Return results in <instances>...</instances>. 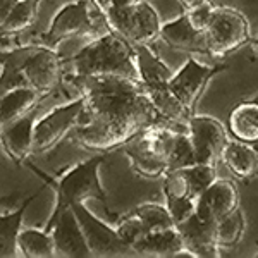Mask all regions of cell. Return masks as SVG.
Masks as SVG:
<instances>
[{
	"instance_id": "603a6c76",
	"label": "cell",
	"mask_w": 258,
	"mask_h": 258,
	"mask_svg": "<svg viewBox=\"0 0 258 258\" xmlns=\"http://www.w3.org/2000/svg\"><path fill=\"white\" fill-rule=\"evenodd\" d=\"M229 133L234 140L253 145L258 143V102L243 100L229 114Z\"/></svg>"
},
{
	"instance_id": "1f68e13d",
	"label": "cell",
	"mask_w": 258,
	"mask_h": 258,
	"mask_svg": "<svg viewBox=\"0 0 258 258\" xmlns=\"http://www.w3.org/2000/svg\"><path fill=\"white\" fill-rule=\"evenodd\" d=\"M182 170H184L186 179H188V182H189L191 193H193L195 198H198L200 195L217 179L215 164H200V162H197V164L189 165V167H186Z\"/></svg>"
},
{
	"instance_id": "e575fe53",
	"label": "cell",
	"mask_w": 258,
	"mask_h": 258,
	"mask_svg": "<svg viewBox=\"0 0 258 258\" xmlns=\"http://www.w3.org/2000/svg\"><path fill=\"white\" fill-rule=\"evenodd\" d=\"M93 2L103 14H109L112 11H119L127 6H133V4L140 2V0H93Z\"/></svg>"
},
{
	"instance_id": "ffe728a7",
	"label": "cell",
	"mask_w": 258,
	"mask_h": 258,
	"mask_svg": "<svg viewBox=\"0 0 258 258\" xmlns=\"http://www.w3.org/2000/svg\"><path fill=\"white\" fill-rule=\"evenodd\" d=\"M141 88L147 93L150 103L153 105V109L162 120H167L172 124H188L191 115H195L186 109L184 103L170 90L169 83L157 86H141Z\"/></svg>"
},
{
	"instance_id": "484cf974",
	"label": "cell",
	"mask_w": 258,
	"mask_h": 258,
	"mask_svg": "<svg viewBox=\"0 0 258 258\" xmlns=\"http://www.w3.org/2000/svg\"><path fill=\"white\" fill-rule=\"evenodd\" d=\"M36 195L28 200L24 205H21L16 212H9V214L0 215V258H9L18 255V236L21 232V222H23L24 210L30 203L35 200Z\"/></svg>"
},
{
	"instance_id": "3957f363",
	"label": "cell",
	"mask_w": 258,
	"mask_h": 258,
	"mask_svg": "<svg viewBox=\"0 0 258 258\" xmlns=\"http://www.w3.org/2000/svg\"><path fill=\"white\" fill-rule=\"evenodd\" d=\"M186 129L188 124H172L159 119L136 133L120 148L131 160V167L136 174L148 179H157L167 172L169 153L174 140L179 131Z\"/></svg>"
},
{
	"instance_id": "30bf717a",
	"label": "cell",
	"mask_w": 258,
	"mask_h": 258,
	"mask_svg": "<svg viewBox=\"0 0 258 258\" xmlns=\"http://www.w3.org/2000/svg\"><path fill=\"white\" fill-rule=\"evenodd\" d=\"M23 74L31 88L48 95L62 86L64 81V62L55 48L36 45L23 64Z\"/></svg>"
},
{
	"instance_id": "d4e9b609",
	"label": "cell",
	"mask_w": 258,
	"mask_h": 258,
	"mask_svg": "<svg viewBox=\"0 0 258 258\" xmlns=\"http://www.w3.org/2000/svg\"><path fill=\"white\" fill-rule=\"evenodd\" d=\"M36 45H30L26 48H18L14 52L0 53V62L4 64L2 76H0V98L7 91L18 88V86L28 85L26 78L23 74V64L30 57V53L35 50Z\"/></svg>"
},
{
	"instance_id": "277c9868",
	"label": "cell",
	"mask_w": 258,
	"mask_h": 258,
	"mask_svg": "<svg viewBox=\"0 0 258 258\" xmlns=\"http://www.w3.org/2000/svg\"><path fill=\"white\" fill-rule=\"evenodd\" d=\"M109 31L112 30L105 14L95 6L93 0H74L55 14L48 31L45 33L43 45L53 48L73 38L95 40Z\"/></svg>"
},
{
	"instance_id": "cb8c5ba5",
	"label": "cell",
	"mask_w": 258,
	"mask_h": 258,
	"mask_svg": "<svg viewBox=\"0 0 258 258\" xmlns=\"http://www.w3.org/2000/svg\"><path fill=\"white\" fill-rule=\"evenodd\" d=\"M135 52L141 86L167 85L174 73L162 62L152 45H138L135 47Z\"/></svg>"
},
{
	"instance_id": "74e56055",
	"label": "cell",
	"mask_w": 258,
	"mask_h": 258,
	"mask_svg": "<svg viewBox=\"0 0 258 258\" xmlns=\"http://www.w3.org/2000/svg\"><path fill=\"white\" fill-rule=\"evenodd\" d=\"M253 100H256V102H258V95H256V97H255V98H253Z\"/></svg>"
},
{
	"instance_id": "5bb4252c",
	"label": "cell",
	"mask_w": 258,
	"mask_h": 258,
	"mask_svg": "<svg viewBox=\"0 0 258 258\" xmlns=\"http://www.w3.org/2000/svg\"><path fill=\"white\" fill-rule=\"evenodd\" d=\"M47 232H52L57 255L76 258L91 256L88 241H86V236L83 232L73 209L62 212L59 219L53 222V226Z\"/></svg>"
},
{
	"instance_id": "7402d4cb",
	"label": "cell",
	"mask_w": 258,
	"mask_h": 258,
	"mask_svg": "<svg viewBox=\"0 0 258 258\" xmlns=\"http://www.w3.org/2000/svg\"><path fill=\"white\" fill-rule=\"evenodd\" d=\"M47 95L41 91L31 88L30 85L18 86V88L7 91L0 98V129L7 124L14 122L21 115H24L28 110H31L36 103L45 100Z\"/></svg>"
},
{
	"instance_id": "52a82bcc",
	"label": "cell",
	"mask_w": 258,
	"mask_h": 258,
	"mask_svg": "<svg viewBox=\"0 0 258 258\" xmlns=\"http://www.w3.org/2000/svg\"><path fill=\"white\" fill-rule=\"evenodd\" d=\"M205 38L209 55L214 59H224L249 41V23L239 11L217 6L205 30Z\"/></svg>"
},
{
	"instance_id": "ba28073f",
	"label": "cell",
	"mask_w": 258,
	"mask_h": 258,
	"mask_svg": "<svg viewBox=\"0 0 258 258\" xmlns=\"http://www.w3.org/2000/svg\"><path fill=\"white\" fill-rule=\"evenodd\" d=\"M85 105L86 100L83 95H80L76 100L57 107L38 119V122L35 124V133H33L31 155H43L55 148L78 126L85 112Z\"/></svg>"
},
{
	"instance_id": "83f0119b",
	"label": "cell",
	"mask_w": 258,
	"mask_h": 258,
	"mask_svg": "<svg viewBox=\"0 0 258 258\" xmlns=\"http://www.w3.org/2000/svg\"><path fill=\"white\" fill-rule=\"evenodd\" d=\"M38 6L40 2H36V0H19L16 9L11 12L6 23L0 26V36L18 35V33L30 30L38 18Z\"/></svg>"
},
{
	"instance_id": "d6a6232c",
	"label": "cell",
	"mask_w": 258,
	"mask_h": 258,
	"mask_svg": "<svg viewBox=\"0 0 258 258\" xmlns=\"http://www.w3.org/2000/svg\"><path fill=\"white\" fill-rule=\"evenodd\" d=\"M115 231H117V234L120 236V239L126 244H129L131 248L147 234V227H145V224L141 222V219L135 212L120 217L117 226H115Z\"/></svg>"
},
{
	"instance_id": "f35d334b",
	"label": "cell",
	"mask_w": 258,
	"mask_h": 258,
	"mask_svg": "<svg viewBox=\"0 0 258 258\" xmlns=\"http://www.w3.org/2000/svg\"><path fill=\"white\" fill-rule=\"evenodd\" d=\"M36 2H41V0H36Z\"/></svg>"
},
{
	"instance_id": "ac0fdd59",
	"label": "cell",
	"mask_w": 258,
	"mask_h": 258,
	"mask_svg": "<svg viewBox=\"0 0 258 258\" xmlns=\"http://www.w3.org/2000/svg\"><path fill=\"white\" fill-rule=\"evenodd\" d=\"M177 229L184 241V249L193 258H215L219 256V246L215 243V224L205 222L197 215H189L177 224Z\"/></svg>"
},
{
	"instance_id": "8fae6325",
	"label": "cell",
	"mask_w": 258,
	"mask_h": 258,
	"mask_svg": "<svg viewBox=\"0 0 258 258\" xmlns=\"http://www.w3.org/2000/svg\"><path fill=\"white\" fill-rule=\"evenodd\" d=\"M224 69H227V64L207 66L197 59H188L177 73L172 74L169 86L179 97V100L184 103L186 109L191 114H195L197 103L203 95V91H205L207 85L215 74Z\"/></svg>"
},
{
	"instance_id": "4fadbf2b",
	"label": "cell",
	"mask_w": 258,
	"mask_h": 258,
	"mask_svg": "<svg viewBox=\"0 0 258 258\" xmlns=\"http://www.w3.org/2000/svg\"><path fill=\"white\" fill-rule=\"evenodd\" d=\"M239 207V197L234 182L227 179H215L214 182L197 198L195 215L205 222L215 224L224 215L231 214Z\"/></svg>"
},
{
	"instance_id": "9a60e30c",
	"label": "cell",
	"mask_w": 258,
	"mask_h": 258,
	"mask_svg": "<svg viewBox=\"0 0 258 258\" xmlns=\"http://www.w3.org/2000/svg\"><path fill=\"white\" fill-rule=\"evenodd\" d=\"M162 193L165 197V207L176 226L195 214L197 198L191 193L189 182L182 169L170 170L162 176Z\"/></svg>"
},
{
	"instance_id": "836d02e7",
	"label": "cell",
	"mask_w": 258,
	"mask_h": 258,
	"mask_svg": "<svg viewBox=\"0 0 258 258\" xmlns=\"http://www.w3.org/2000/svg\"><path fill=\"white\" fill-rule=\"evenodd\" d=\"M215 7H217V6H215L212 0H207L205 4L195 7V9L184 11V14H186V18H188V21L191 23V26H193L195 30L205 33L207 26H209V23L212 19V16H214Z\"/></svg>"
},
{
	"instance_id": "8992f818",
	"label": "cell",
	"mask_w": 258,
	"mask_h": 258,
	"mask_svg": "<svg viewBox=\"0 0 258 258\" xmlns=\"http://www.w3.org/2000/svg\"><path fill=\"white\" fill-rule=\"evenodd\" d=\"M110 30L129 41L133 47L138 45H153L160 36L162 19L152 4L140 2L127 6L124 9L112 11L105 14Z\"/></svg>"
},
{
	"instance_id": "5b68a950",
	"label": "cell",
	"mask_w": 258,
	"mask_h": 258,
	"mask_svg": "<svg viewBox=\"0 0 258 258\" xmlns=\"http://www.w3.org/2000/svg\"><path fill=\"white\" fill-rule=\"evenodd\" d=\"M103 162H105V155L100 153V155L91 157L86 162L78 164L76 167H73L60 179L59 184H57L55 212L48 220L47 231L53 226V222L59 219L62 212L71 209L73 203H85L88 198H95L102 202L103 205H107V193L100 184L98 177V169Z\"/></svg>"
},
{
	"instance_id": "2e32d148",
	"label": "cell",
	"mask_w": 258,
	"mask_h": 258,
	"mask_svg": "<svg viewBox=\"0 0 258 258\" xmlns=\"http://www.w3.org/2000/svg\"><path fill=\"white\" fill-rule=\"evenodd\" d=\"M159 40H162L172 50H177V52L209 55L205 33L195 30L184 12L179 18L162 24Z\"/></svg>"
},
{
	"instance_id": "d6986e66",
	"label": "cell",
	"mask_w": 258,
	"mask_h": 258,
	"mask_svg": "<svg viewBox=\"0 0 258 258\" xmlns=\"http://www.w3.org/2000/svg\"><path fill=\"white\" fill-rule=\"evenodd\" d=\"M136 256H157V258H169L177 256L184 251V241L179 232L177 226L159 229L145 234L138 243L133 246Z\"/></svg>"
},
{
	"instance_id": "8d00e7d4",
	"label": "cell",
	"mask_w": 258,
	"mask_h": 258,
	"mask_svg": "<svg viewBox=\"0 0 258 258\" xmlns=\"http://www.w3.org/2000/svg\"><path fill=\"white\" fill-rule=\"evenodd\" d=\"M179 6L182 7V11H189V9H195V7L202 6V4H205L207 0H177Z\"/></svg>"
},
{
	"instance_id": "6da1fadb",
	"label": "cell",
	"mask_w": 258,
	"mask_h": 258,
	"mask_svg": "<svg viewBox=\"0 0 258 258\" xmlns=\"http://www.w3.org/2000/svg\"><path fill=\"white\" fill-rule=\"evenodd\" d=\"M69 80L86 100V120L73 129L74 140L85 148L110 152L160 119L140 81L120 76Z\"/></svg>"
},
{
	"instance_id": "4316f807",
	"label": "cell",
	"mask_w": 258,
	"mask_h": 258,
	"mask_svg": "<svg viewBox=\"0 0 258 258\" xmlns=\"http://www.w3.org/2000/svg\"><path fill=\"white\" fill-rule=\"evenodd\" d=\"M18 246L23 256L50 258L57 255L52 232H41L36 229H24L18 236Z\"/></svg>"
},
{
	"instance_id": "e0dca14e",
	"label": "cell",
	"mask_w": 258,
	"mask_h": 258,
	"mask_svg": "<svg viewBox=\"0 0 258 258\" xmlns=\"http://www.w3.org/2000/svg\"><path fill=\"white\" fill-rule=\"evenodd\" d=\"M40 109L41 105L36 103L24 115L0 129V140L16 160H26V157L31 155L33 133H35V124L40 119Z\"/></svg>"
},
{
	"instance_id": "9c48e42d",
	"label": "cell",
	"mask_w": 258,
	"mask_h": 258,
	"mask_svg": "<svg viewBox=\"0 0 258 258\" xmlns=\"http://www.w3.org/2000/svg\"><path fill=\"white\" fill-rule=\"evenodd\" d=\"M71 209L85 232L91 256H136V251L120 239L115 227L107 226L90 214L83 202L73 203Z\"/></svg>"
},
{
	"instance_id": "f1b7e54d",
	"label": "cell",
	"mask_w": 258,
	"mask_h": 258,
	"mask_svg": "<svg viewBox=\"0 0 258 258\" xmlns=\"http://www.w3.org/2000/svg\"><path fill=\"white\" fill-rule=\"evenodd\" d=\"M244 232V215L239 210H232L231 214L224 215L215 222V243L219 248H232L241 241V236Z\"/></svg>"
},
{
	"instance_id": "4dcf8cb0",
	"label": "cell",
	"mask_w": 258,
	"mask_h": 258,
	"mask_svg": "<svg viewBox=\"0 0 258 258\" xmlns=\"http://www.w3.org/2000/svg\"><path fill=\"white\" fill-rule=\"evenodd\" d=\"M193 164H197V157H195L193 143H191V140H189L188 129H186V131H179L169 153L167 172H170V170L186 169Z\"/></svg>"
},
{
	"instance_id": "f546056e",
	"label": "cell",
	"mask_w": 258,
	"mask_h": 258,
	"mask_svg": "<svg viewBox=\"0 0 258 258\" xmlns=\"http://www.w3.org/2000/svg\"><path fill=\"white\" fill-rule=\"evenodd\" d=\"M133 212H135L141 219V222L145 224L147 234L152 231H159V229L176 226L172 215L169 214L167 207L160 205V203H143V205L136 207Z\"/></svg>"
},
{
	"instance_id": "7a4b0ae2",
	"label": "cell",
	"mask_w": 258,
	"mask_h": 258,
	"mask_svg": "<svg viewBox=\"0 0 258 258\" xmlns=\"http://www.w3.org/2000/svg\"><path fill=\"white\" fill-rule=\"evenodd\" d=\"M62 62L66 78L120 76L140 81L135 47L115 31L90 40Z\"/></svg>"
},
{
	"instance_id": "ab89813d",
	"label": "cell",
	"mask_w": 258,
	"mask_h": 258,
	"mask_svg": "<svg viewBox=\"0 0 258 258\" xmlns=\"http://www.w3.org/2000/svg\"><path fill=\"white\" fill-rule=\"evenodd\" d=\"M256 256H258V253H256Z\"/></svg>"
},
{
	"instance_id": "44dd1931",
	"label": "cell",
	"mask_w": 258,
	"mask_h": 258,
	"mask_svg": "<svg viewBox=\"0 0 258 258\" xmlns=\"http://www.w3.org/2000/svg\"><path fill=\"white\" fill-rule=\"evenodd\" d=\"M220 160L238 179L248 181L258 174V153L239 140H227L220 152Z\"/></svg>"
},
{
	"instance_id": "d590c367",
	"label": "cell",
	"mask_w": 258,
	"mask_h": 258,
	"mask_svg": "<svg viewBox=\"0 0 258 258\" xmlns=\"http://www.w3.org/2000/svg\"><path fill=\"white\" fill-rule=\"evenodd\" d=\"M19 0H0V26L6 23V19L11 16V12L16 9Z\"/></svg>"
},
{
	"instance_id": "7c38bea8",
	"label": "cell",
	"mask_w": 258,
	"mask_h": 258,
	"mask_svg": "<svg viewBox=\"0 0 258 258\" xmlns=\"http://www.w3.org/2000/svg\"><path fill=\"white\" fill-rule=\"evenodd\" d=\"M188 135L193 143L195 157L200 164H217L220 159L227 133L222 124L214 117L207 115H191L188 120Z\"/></svg>"
}]
</instances>
